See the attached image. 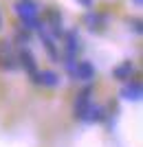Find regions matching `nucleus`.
I'll list each match as a JSON object with an SVG mask.
<instances>
[{
  "label": "nucleus",
  "instance_id": "f257e3e1",
  "mask_svg": "<svg viewBox=\"0 0 143 147\" xmlns=\"http://www.w3.org/2000/svg\"><path fill=\"white\" fill-rule=\"evenodd\" d=\"M88 101H90V88H86V90H84L79 97H77V103H75V112H77L79 117H84V114L88 112V108H90V103H88Z\"/></svg>",
  "mask_w": 143,
  "mask_h": 147
},
{
  "label": "nucleus",
  "instance_id": "0eeeda50",
  "mask_svg": "<svg viewBox=\"0 0 143 147\" xmlns=\"http://www.w3.org/2000/svg\"><path fill=\"white\" fill-rule=\"evenodd\" d=\"M137 2H139V0H137Z\"/></svg>",
  "mask_w": 143,
  "mask_h": 147
},
{
  "label": "nucleus",
  "instance_id": "423d86ee",
  "mask_svg": "<svg viewBox=\"0 0 143 147\" xmlns=\"http://www.w3.org/2000/svg\"><path fill=\"white\" fill-rule=\"evenodd\" d=\"M84 2H86V5H88V2H90V0H84Z\"/></svg>",
  "mask_w": 143,
  "mask_h": 147
},
{
  "label": "nucleus",
  "instance_id": "7ed1b4c3",
  "mask_svg": "<svg viewBox=\"0 0 143 147\" xmlns=\"http://www.w3.org/2000/svg\"><path fill=\"white\" fill-rule=\"evenodd\" d=\"M20 59H22V66H26L29 70H35V61H33V57L29 55V53L22 51V53H20Z\"/></svg>",
  "mask_w": 143,
  "mask_h": 147
},
{
  "label": "nucleus",
  "instance_id": "20e7f679",
  "mask_svg": "<svg viewBox=\"0 0 143 147\" xmlns=\"http://www.w3.org/2000/svg\"><path fill=\"white\" fill-rule=\"evenodd\" d=\"M77 75H81L79 79H88V77L93 75V70H90L88 64H79V66H77Z\"/></svg>",
  "mask_w": 143,
  "mask_h": 147
},
{
  "label": "nucleus",
  "instance_id": "39448f33",
  "mask_svg": "<svg viewBox=\"0 0 143 147\" xmlns=\"http://www.w3.org/2000/svg\"><path fill=\"white\" fill-rule=\"evenodd\" d=\"M53 77H55V75L53 73H44V84H49V86H53V84H55V79H53Z\"/></svg>",
  "mask_w": 143,
  "mask_h": 147
},
{
  "label": "nucleus",
  "instance_id": "f03ea898",
  "mask_svg": "<svg viewBox=\"0 0 143 147\" xmlns=\"http://www.w3.org/2000/svg\"><path fill=\"white\" fill-rule=\"evenodd\" d=\"M130 75H132V64L130 61H125V64L115 68V77H117V79H128Z\"/></svg>",
  "mask_w": 143,
  "mask_h": 147
}]
</instances>
